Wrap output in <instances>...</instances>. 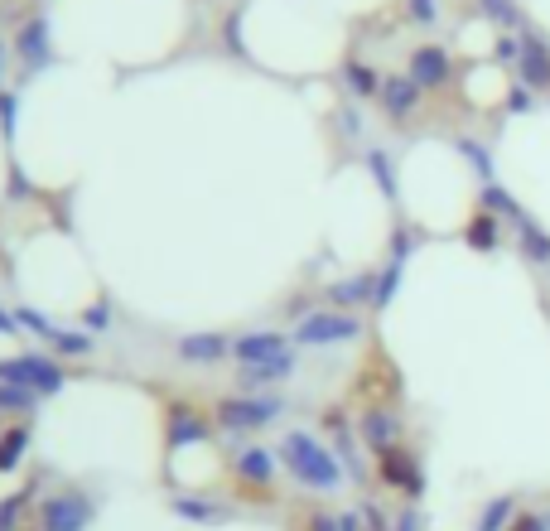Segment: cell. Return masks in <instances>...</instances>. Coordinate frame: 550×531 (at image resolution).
<instances>
[{"label":"cell","mask_w":550,"mask_h":531,"mask_svg":"<svg viewBox=\"0 0 550 531\" xmlns=\"http://www.w3.org/2000/svg\"><path fill=\"white\" fill-rule=\"evenodd\" d=\"M0 68H5V44H0Z\"/></svg>","instance_id":"cell-39"},{"label":"cell","mask_w":550,"mask_h":531,"mask_svg":"<svg viewBox=\"0 0 550 531\" xmlns=\"http://www.w3.org/2000/svg\"><path fill=\"white\" fill-rule=\"evenodd\" d=\"M20 54H25L29 68H44L49 63V20L34 15L25 29H20Z\"/></svg>","instance_id":"cell-21"},{"label":"cell","mask_w":550,"mask_h":531,"mask_svg":"<svg viewBox=\"0 0 550 531\" xmlns=\"http://www.w3.org/2000/svg\"><path fill=\"white\" fill-rule=\"evenodd\" d=\"M512 517H517V498H512V493H497V498L483 503L478 527H473V531H507V527H512Z\"/></svg>","instance_id":"cell-24"},{"label":"cell","mask_w":550,"mask_h":531,"mask_svg":"<svg viewBox=\"0 0 550 531\" xmlns=\"http://www.w3.org/2000/svg\"><path fill=\"white\" fill-rule=\"evenodd\" d=\"M512 247H517V256H522L526 266H536V271L550 266V232L531 213H526L522 223H512Z\"/></svg>","instance_id":"cell-17"},{"label":"cell","mask_w":550,"mask_h":531,"mask_svg":"<svg viewBox=\"0 0 550 531\" xmlns=\"http://www.w3.org/2000/svg\"><path fill=\"white\" fill-rule=\"evenodd\" d=\"M507 531H550V527H546L541 512H522V507H517V517H512V527Z\"/></svg>","instance_id":"cell-37"},{"label":"cell","mask_w":550,"mask_h":531,"mask_svg":"<svg viewBox=\"0 0 550 531\" xmlns=\"http://www.w3.org/2000/svg\"><path fill=\"white\" fill-rule=\"evenodd\" d=\"M478 208H488L493 218H507V227L526 218V208L517 203V194H512V189H502V184H483V189H478Z\"/></svg>","instance_id":"cell-20"},{"label":"cell","mask_w":550,"mask_h":531,"mask_svg":"<svg viewBox=\"0 0 550 531\" xmlns=\"http://www.w3.org/2000/svg\"><path fill=\"white\" fill-rule=\"evenodd\" d=\"M358 440L372 449V454L406 445V420H401V411H396L391 401H367L358 411Z\"/></svg>","instance_id":"cell-8"},{"label":"cell","mask_w":550,"mask_h":531,"mask_svg":"<svg viewBox=\"0 0 550 531\" xmlns=\"http://www.w3.org/2000/svg\"><path fill=\"white\" fill-rule=\"evenodd\" d=\"M493 58L497 63H507V68H517V63H522V34H497Z\"/></svg>","instance_id":"cell-30"},{"label":"cell","mask_w":550,"mask_h":531,"mask_svg":"<svg viewBox=\"0 0 550 531\" xmlns=\"http://www.w3.org/2000/svg\"><path fill=\"white\" fill-rule=\"evenodd\" d=\"M478 15H483V20H493L502 34H517V29L526 25L522 5H517V0H478Z\"/></svg>","instance_id":"cell-25"},{"label":"cell","mask_w":550,"mask_h":531,"mask_svg":"<svg viewBox=\"0 0 550 531\" xmlns=\"http://www.w3.org/2000/svg\"><path fill=\"white\" fill-rule=\"evenodd\" d=\"M343 83H348V92H353L358 102H367V97H377V92H382V73H377L367 58L348 54V58H343Z\"/></svg>","instance_id":"cell-19"},{"label":"cell","mask_w":550,"mask_h":531,"mask_svg":"<svg viewBox=\"0 0 550 531\" xmlns=\"http://www.w3.org/2000/svg\"><path fill=\"white\" fill-rule=\"evenodd\" d=\"M0 382L29 387L34 396H58L63 387H68V372H63L58 358H49V353H25V358L0 363Z\"/></svg>","instance_id":"cell-5"},{"label":"cell","mask_w":550,"mask_h":531,"mask_svg":"<svg viewBox=\"0 0 550 531\" xmlns=\"http://www.w3.org/2000/svg\"><path fill=\"white\" fill-rule=\"evenodd\" d=\"M275 459H280V469L295 478L300 488H309V493H338L343 478H348L343 459H338L314 430H285L280 445H275Z\"/></svg>","instance_id":"cell-1"},{"label":"cell","mask_w":550,"mask_h":531,"mask_svg":"<svg viewBox=\"0 0 550 531\" xmlns=\"http://www.w3.org/2000/svg\"><path fill=\"white\" fill-rule=\"evenodd\" d=\"M285 396L280 392H227L213 401V420H218V435H232L247 445L251 435H261L266 425L285 416Z\"/></svg>","instance_id":"cell-2"},{"label":"cell","mask_w":550,"mask_h":531,"mask_svg":"<svg viewBox=\"0 0 550 531\" xmlns=\"http://www.w3.org/2000/svg\"><path fill=\"white\" fill-rule=\"evenodd\" d=\"M367 174L377 179V189L386 198H396V174H391V160H386V150H367Z\"/></svg>","instance_id":"cell-28"},{"label":"cell","mask_w":550,"mask_h":531,"mask_svg":"<svg viewBox=\"0 0 550 531\" xmlns=\"http://www.w3.org/2000/svg\"><path fill=\"white\" fill-rule=\"evenodd\" d=\"M218 435V420L213 411H203L198 401H165V459L174 464L179 449L198 445V440H213Z\"/></svg>","instance_id":"cell-4"},{"label":"cell","mask_w":550,"mask_h":531,"mask_svg":"<svg viewBox=\"0 0 550 531\" xmlns=\"http://www.w3.org/2000/svg\"><path fill=\"white\" fill-rule=\"evenodd\" d=\"M338 121H343V126H338V131H343V136H353V140L362 136V116H358V107H353V112H348V107H343V112H338Z\"/></svg>","instance_id":"cell-38"},{"label":"cell","mask_w":550,"mask_h":531,"mask_svg":"<svg viewBox=\"0 0 550 531\" xmlns=\"http://www.w3.org/2000/svg\"><path fill=\"white\" fill-rule=\"evenodd\" d=\"M372 474H377V483H382L386 493H401V498H411V503H420V498H425V474H420V459H415L406 445L382 449V454H377V464H372Z\"/></svg>","instance_id":"cell-6"},{"label":"cell","mask_w":550,"mask_h":531,"mask_svg":"<svg viewBox=\"0 0 550 531\" xmlns=\"http://www.w3.org/2000/svg\"><path fill=\"white\" fill-rule=\"evenodd\" d=\"M275 469H280V459H275V449L266 445H237L232 449V478L247 488V493H256V498H266L275 483Z\"/></svg>","instance_id":"cell-10"},{"label":"cell","mask_w":550,"mask_h":531,"mask_svg":"<svg viewBox=\"0 0 550 531\" xmlns=\"http://www.w3.org/2000/svg\"><path fill=\"white\" fill-rule=\"evenodd\" d=\"M169 507H174L184 522H222V517H227V507L213 503V498H198V493H179Z\"/></svg>","instance_id":"cell-23"},{"label":"cell","mask_w":550,"mask_h":531,"mask_svg":"<svg viewBox=\"0 0 550 531\" xmlns=\"http://www.w3.org/2000/svg\"><path fill=\"white\" fill-rule=\"evenodd\" d=\"M391 531H425V512H420V507H401V512H396V517H391Z\"/></svg>","instance_id":"cell-35"},{"label":"cell","mask_w":550,"mask_h":531,"mask_svg":"<svg viewBox=\"0 0 550 531\" xmlns=\"http://www.w3.org/2000/svg\"><path fill=\"white\" fill-rule=\"evenodd\" d=\"M531 107H536V92H531V87H526V83H517V87H512V92H507V112H512V116L531 112Z\"/></svg>","instance_id":"cell-36"},{"label":"cell","mask_w":550,"mask_h":531,"mask_svg":"<svg viewBox=\"0 0 550 531\" xmlns=\"http://www.w3.org/2000/svg\"><path fill=\"white\" fill-rule=\"evenodd\" d=\"M78 324H83L87 334H107V329H111V305H107V300H102V305H92Z\"/></svg>","instance_id":"cell-34"},{"label":"cell","mask_w":550,"mask_h":531,"mask_svg":"<svg viewBox=\"0 0 550 531\" xmlns=\"http://www.w3.org/2000/svg\"><path fill=\"white\" fill-rule=\"evenodd\" d=\"M295 372H300V353H285V358H275V363L237 367V387H242V392H280Z\"/></svg>","instance_id":"cell-16"},{"label":"cell","mask_w":550,"mask_h":531,"mask_svg":"<svg viewBox=\"0 0 550 531\" xmlns=\"http://www.w3.org/2000/svg\"><path fill=\"white\" fill-rule=\"evenodd\" d=\"M406 73H411V83L430 97V92H444L449 78H454V54L444 49V44H415L411 58H406Z\"/></svg>","instance_id":"cell-11"},{"label":"cell","mask_w":550,"mask_h":531,"mask_svg":"<svg viewBox=\"0 0 550 531\" xmlns=\"http://www.w3.org/2000/svg\"><path fill=\"white\" fill-rule=\"evenodd\" d=\"M401 276H406V266H396V261H386L382 271H377V295H372V309L382 314L391 300H396V290H401Z\"/></svg>","instance_id":"cell-27"},{"label":"cell","mask_w":550,"mask_h":531,"mask_svg":"<svg viewBox=\"0 0 550 531\" xmlns=\"http://www.w3.org/2000/svg\"><path fill=\"white\" fill-rule=\"evenodd\" d=\"M367 334V319L348 314V309H314L295 324V348H343V343H358Z\"/></svg>","instance_id":"cell-3"},{"label":"cell","mask_w":550,"mask_h":531,"mask_svg":"<svg viewBox=\"0 0 550 531\" xmlns=\"http://www.w3.org/2000/svg\"><path fill=\"white\" fill-rule=\"evenodd\" d=\"M174 358L184 367H222L232 363V334L218 329H203V334H184L174 343Z\"/></svg>","instance_id":"cell-13"},{"label":"cell","mask_w":550,"mask_h":531,"mask_svg":"<svg viewBox=\"0 0 550 531\" xmlns=\"http://www.w3.org/2000/svg\"><path fill=\"white\" fill-rule=\"evenodd\" d=\"M285 353H295V338L285 329H242V334H232V363L237 367L275 363Z\"/></svg>","instance_id":"cell-9"},{"label":"cell","mask_w":550,"mask_h":531,"mask_svg":"<svg viewBox=\"0 0 550 531\" xmlns=\"http://www.w3.org/2000/svg\"><path fill=\"white\" fill-rule=\"evenodd\" d=\"M25 449H29V425H10L5 440H0V474H10L25 459Z\"/></svg>","instance_id":"cell-26"},{"label":"cell","mask_w":550,"mask_h":531,"mask_svg":"<svg viewBox=\"0 0 550 531\" xmlns=\"http://www.w3.org/2000/svg\"><path fill=\"white\" fill-rule=\"evenodd\" d=\"M300 531H343L338 527V507H319V512H309L300 522Z\"/></svg>","instance_id":"cell-33"},{"label":"cell","mask_w":550,"mask_h":531,"mask_svg":"<svg viewBox=\"0 0 550 531\" xmlns=\"http://www.w3.org/2000/svg\"><path fill=\"white\" fill-rule=\"evenodd\" d=\"M377 107L391 126H406L420 107H425V92L411 83V73H386L382 78V92H377Z\"/></svg>","instance_id":"cell-12"},{"label":"cell","mask_w":550,"mask_h":531,"mask_svg":"<svg viewBox=\"0 0 550 531\" xmlns=\"http://www.w3.org/2000/svg\"><path fill=\"white\" fill-rule=\"evenodd\" d=\"M372 295H377V271H358V276H343V280H333V285H324L329 309H348V314L372 309Z\"/></svg>","instance_id":"cell-15"},{"label":"cell","mask_w":550,"mask_h":531,"mask_svg":"<svg viewBox=\"0 0 550 531\" xmlns=\"http://www.w3.org/2000/svg\"><path fill=\"white\" fill-rule=\"evenodd\" d=\"M454 150L464 155V160H468V169H473V174H478L483 184H497V179H493V174H497V160H493V150H488L483 140L459 136V140H454Z\"/></svg>","instance_id":"cell-22"},{"label":"cell","mask_w":550,"mask_h":531,"mask_svg":"<svg viewBox=\"0 0 550 531\" xmlns=\"http://www.w3.org/2000/svg\"><path fill=\"white\" fill-rule=\"evenodd\" d=\"M415 247H420V242H415V232H411V227H406V223H401V227H391V252H386V261L406 266V261L415 256Z\"/></svg>","instance_id":"cell-29"},{"label":"cell","mask_w":550,"mask_h":531,"mask_svg":"<svg viewBox=\"0 0 550 531\" xmlns=\"http://www.w3.org/2000/svg\"><path fill=\"white\" fill-rule=\"evenodd\" d=\"M517 83H526L531 92L550 87V39L536 29H522V63H517Z\"/></svg>","instance_id":"cell-14"},{"label":"cell","mask_w":550,"mask_h":531,"mask_svg":"<svg viewBox=\"0 0 550 531\" xmlns=\"http://www.w3.org/2000/svg\"><path fill=\"white\" fill-rule=\"evenodd\" d=\"M242 10H232L227 20H222V44H227V54H242V58H251L247 54V44H242Z\"/></svg>","instance_id":"cell-31"},{"label":"cell","mask_w":550,"mask_h":531,"mask_svg":"<svg viewBox=\"0 0 550 531\" xmlns=\"http://www.w3.org/2000/svg\"><path fill=\"white\" fill-rule=\"evenodd\" d=\"M92 517H97V503L83 488H58L39 503V527L44 531H87Z\"/></svg>","instance_id":"cell-7"},{"label":"cell","mask_w":550,"mask_h":531,"mask_svg":"<svg viewBox=\"0 0 550 531\" xmlns=\"http://www.w3.org/2000/svg\"><path fill=\"white\" fill-rule=\"evenodd\" d=\"M459 237H464L473 252L488 256V252H497V247L507 242V227H502V218H493L488 208H473V213L464 218V232H459Z\"/></svg>","instance_id":"cell-18"},{"label":"cell","mask_w":550,"mask_h":531,"mask_svg":"<svg viewBox=\"0 0 550 531\" xmlns=\"http://www.w3.org/2000/svg\"><path fill=\"white\" fill-rule=\"evenodd\" d=\"M406 20L411 25H435L440 20V0H406Z\"/></svg>","instance_id":"cell-32"}]
</instances>
